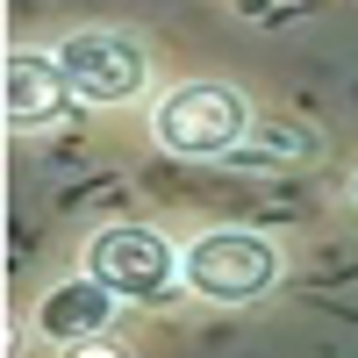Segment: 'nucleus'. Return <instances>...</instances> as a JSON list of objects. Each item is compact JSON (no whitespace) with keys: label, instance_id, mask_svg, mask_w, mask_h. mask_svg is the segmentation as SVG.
<instances>
[{"label":"nucleus","instance_id":"1","mask_svg":"<svg viewBox=\"0 0 358 358\" xmlns=\"http://www.w3.org/2000/svg\"><path fill=\"white\" fill-rule=\"evenodd\" d=\"M151 136L172 158H236L251 136V101L222 79H194L172 86V94L151 108Z\"/></svg>","mask_w":358,"mask_h":358},{"label":"nucleus","instance_id":"2","mask_svg":"<svg viewBox=\"0 0 358 358\" xmlns=\"http://www.w3.org/2000/svg\"><path fill=\"white\" fill-rule=\"evenodd\" d=\"M86 280H101L115 301H158L172 294V280H187V251H172L143 222H115L86 244Z\"/></svg>","mask_w":358,"mask_h":358},{"label":"nucleus","instance_id":"3","mask_svg":"<svg viewBox=\"0 0 358 358\" xmlns=\"http://www.w3.org/2000/svg\"><path fill=\"white\" fill-rule=\"evenodd\" d=\"M57 65H65L72 94L94 101V108H122L151 86V50L129 29H79V36L57 43Z\"/></svg>","mask_w":358,"mask_h":358},{"label":"nucleus","instance_id":"4","mask_svg":"<svg viewBox=\"0 0 358 358\" xmlns=\"http://www.w3.org/2000/svg\"><path fill=\"white\" fill-rule=\"evenodd\" d=\"M280 280V244L258 229H208L187 244V287L201 301H258Z\"/></svg>","mask_w":358,"mask_h":358},{"label":"nucleus","instance_id":"5","mask_svg":"<svg viewBox=\"0 0 358 358\" xmlns=\"http://www.w3.org/2000/svg\"><path fill=\"white\" fill-rule=\"evenodd\" d=\"M65 101H72V79H65L57 57L15 50L0 65V115H8V129H50L65 115Z\"/></svg>","mask_w":358,"mask_h":358},{"label":"nucleus","instance_id":"6","mask_svg":"<svg viewBox=\"0 0 358 358\" xmlns=\"http://www.w3.org/2000/svg\"><path fill=\"white\" fill-rule=\"evenodd\" d=\"M115 294L101 287V280H65V287H50L43 301H36V330L43 337H57V344H79V337H108V322H115Z\"/></svg>","mask_w":358,"mask_h":358},{"label":"nucleus","instance_id":"7","mask_svg":"<svg viewBox=\"0 0 358 358\" xmlns=\"http://www.w3.org/2000/svg\"><path fill=\"white\" fill-rule=\"evenodd\" d=\"M236 158H244V165H280V158L301 165V158H315V136L294 129V122H273L265 136H244V151H236Z\"/></svg>","mask_w":358,"mask_h":358},{"label":"nucleus","instance_id":"8","mask_svg":"<svg viewBox=\"0 0 358 358\" xmlns=\"http://www.w3.org/2000/svg\"><path fill=\"white\" fill-rule=\"evenodd\" d=\"M65 358H129V344H115V337H79V344H65Z\"/></svg>","mask_w":358,"mask_h":358},{"label":"nucleus","instance_id":"9","mask_svg":"<svg viewBox=\"0 0 358 358\" xmlns=\"http://www.w3.org/2000/svg\"><path fill=\"white\" fill-rule=\"evenodd\" d=\"M351 201H358V172H351Z\"/></svg>","mask_w":358,"mask_h":358}]
</instances>
